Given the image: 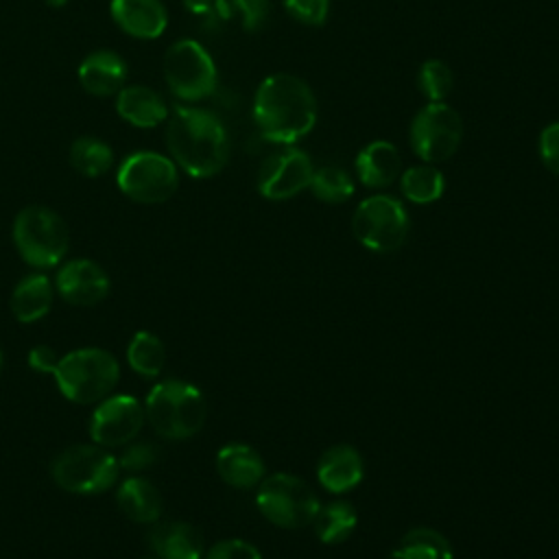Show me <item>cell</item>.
<instances>
[{
	"label": "cell",
	"instance_id": "32",
	"mask_svg": "<svg viewBox=\"0 0 559 559\" xmlns=\"http://www.w3.org/2000/svg\"><path fill=\"white\" fill-rule=\"evenodd\" d=\"M159 456V450L155 443L151 441H131L127 445H122V452L118 454V465L120 469L127 472H144L148 469Z\"/></svg>",
	"mask_w": 559,
	"mask_h": 559
},
{
	"label": "cell",
	"instance_id": "30",
	"mask_svg": "<svg viewBox=\"0 0 559 559\" xmlns=\"http://www.w3.org/2000/svg\"><path fill=\"white\" fill-rule=\"evenodd\" d=\"M417 85H419V92L428 98V103L445 100V96L452 92V85H454L450 66L441 59L424 61L417 74Z\"/></svg>",
	"mask_w": 559,
	"mask_h": 559
},
{
	"label": "cell",
	"instance_id": "2",
	"mask_svg": "<svg viewBox=\"0 0 559 559\" xmlns=\"http://www.w3.org/2000/svg\"><path fill=\"white\" fill-rule=\"evenodd\" d=\"M251 114L262 138L290 146L312 131L317 98L304 79L277 72L258 85Z\"/></svg>",
	"mask_w": 559,
	"mask_h": 559
},
{
	"label": "cell",
	"instance_id": "39",
	"mask_svg": "<svg viewBox=\"0 0 559 559\" xmlns=\"http://www.w3.org/2000/svg\"><path fill=\"white\" fill-rule=\"evenodd\" d=\"M223 4H225V0H216V13H218V15L223 13Z\"/></svg>",
	"mask_w": 559,
	"mask_h": 559
},
{
	"label": "cell",
	"instance_id": "11",
	"mask_svg": "<svg viewBox=\"0 0 559 559\" xmlns=\"http://www.w3.org/2000/svg\"><path fill=\"white\" fill-rule=\"evenodd\" d=\"M411 148L426 162H445L456 153L463 140V120L445 100L424 105L411 122Z\"/></svg>",
	"mask_w": 559,
	"mask_h": 559
},
{
	"label": "cell",
	"instance_id": "38",
	"mask_svg": "<svg viewBox=\"0 0 559 559\" xmlns=\"http://www.w3.org/2000/svg\"><path fill=\"white\" fill-rule=\"evenodd\" d=\"M48 7H52V9H59V7H63V4H68V0H44Z\"/></svg>",
	"mask_w": 559,
	"mask_h": 559
},
{
	"label": "cell",
	"instance_id": "6",
	"mask_svg": "<svg viewBox=\"0 0 559 559\" xmlns=\"http://www.w3.org/2000/svg\"><path fill=\"white\" fill-rule=\"evenodd\" d=\"M120 474L118 456L98 443H76L61 450L50 463L52 480L79 496L103 493L116 485Z\"/></svg>",
	"mask_w": 559,
	"mask_h": 559
},
{
	"label": "cell",
	"instance_id": "10",
	"mask_svg": "<svg viewBox=\"0 0 559 559\" xmlns=\"http://www.w3.org/2000/svg\"><path fill=\"white\" fill-rule=\"evenodd\" d=\"M164 79L179 100L197 103L216 90L218 74L214 59L199 41L179 39L164 55Z\"/></svg>",
	"mask_w": 559,
	"mask_h": 559
},
{
	"label": "cell",
	"instance_id": "36",
	"mask_svg": "<svg viewBox=\"0 0 559 559\" xmlns=\"http://www.w3.org/2000/svg\"><path fill=\"white\" fill-rule=\"evenodd\" d=\"M57 362H59V356H57V352H55L50 345H35V347H31V352H28V367H31L33 371L50 373V376H52Z\"/></svg>",
	"mask_w": 559,
	"mask_h": 559
},
{
	"label": "cell",
	"instance_id": "35",
	"mask_svg": "<svg viewBox=\"0 0 559 559\" xmlns=\"http://www.w3.org/2000/svg\"><path fill=\"white\" fill-rule=\"evenodd\" d=\"M537 148H539V157H542L544 166L550 173L559 175V120L550 122L542 129Z\"/></svg>",
	"mask_w": 559,
	"mask_h": 559
},
{
	"label": "cell",
	"instance_id": "20",
	"mask_svg": "<svg viewBox=\"0 0 559 559\" xmlns=\"http://www.w3.org/2000/svg\"><path fill=\"white\" fill-rule=\"evenodd\" d=\"M356 175L367 188H386L402 175V157L386 140H373L356 155Z\"/></svg>",
	"mask_w": 559,
	"mask_h": 559
},
{
	"label": "cell",
	"instance_id": "33",
	"mask_svg": "<svg viewBox=\"0 0 559 559\" xmlns=\"http://www.w3.org/2000/svg\"><path fill=\"white\" fill-rule=\"evenodd\" d=\"M284 9L306 26H319L330 13V0H284Z\"/></svg>",
	"mask_w": 559,
	"mask_h": 559
},
{
	"label": "cell",
	"instance_id": "34",
	"mask_svg": "<svg viewBox=\"0 0 559 559\" xmlns=\"http://www.w3.org/2000/svg\"><path fill=\"white\" fill-rule=\"evenodd\" d=\"M205 559H262V555L245 539H223L207 550Z\"/></svg>",
	"mask_w": 559,
	"mask_h": 559
},
{
	"label": "cell",
	"instance_id": "19",
	"mask_svg": "<svg viewBox=\"0 0 559 559\" xmlns=\"http://www.w3.org/2000/svg\"><path fill=\"white\" fill-rule=\"evenodd\" d=\"M317 478L321 487L332 493H345L354 489L362 480V459L358 450L347 443L325 450L317 465Z\"/></svg>",
	"mask_w": 559,
	"mask_h": 559
},
{
	"label": "cell",
	"instance_id": "40",
	"mask_svg": "<svg viewBox=\"0 0 559 559\" xmlns=\"http://www.w3.org/2000/svg\"><path fill=\"white\" fill-rule=\"evenodd\" d=\"M0 367H2V349H0Z\"/></svg>",
	"mask_w": 559,
	"mask_h": 559
},
{
	"label": "cell",
	"instance_id": "18",
	"mask_svg": "<svg viewBox=\"0 0 559 559\" xmlns=\"http://www.w3.org/2000/svg\"><path fill=\"white\" fill-rule=\"evenodd\" d=\"M116 111L138 129H153L168 118V105L159 92L148 85H124L116 94Z\"/></svg>",
	"mask_w": 559,
	"mask_h": 559
},
{
	"label": "cell",
	"instance_id": "22",
	"mask_svg": "<svg viewBox=\"0 0 559 559\" xmlns=\"http://www.w3.org/2000/svg\"><path fill=\"white\" fill-rule=\"evenodd\" d=\"M116 502L120 511L138 524H155L162 518V493L159 489L142 476H129L118 485Z\"/></svg>",
	"mask_w": 559,
	"mask_h": 559
},
{
	"label": "cell",
	"instance_id": "24",
	"mask_svg": "<svg viewBox=\"0 0 559 559\" xmlns=\"http://www.w3.org/2000/svg\"><path fill=\"white\" fill-rule=\"evenodd\" d=\"M127 362L144 380H155L162 376L166 365V349L162 338L148 330L135 332L127 345Z\"/></svg>",
	"mask_w": 559,
	"mask_h": 559
},
{
	"label": "cell",
	"instance_id": "16",
	"mask_svg": "<svg viewBox=\"0 0 559 559\" xmlns=\"http://www.w3.org/2000/svg\"><path fill=\"white\" fill-rule=\"evenodd\" d=\"M124 79L127 61L114 50H94L79 66V83L94 96H116Z\"/></svg>",
	"mask_w": 559,
	"mask_h": 559
},
{
	"label": "cell",
	"instance_id": "5",
	"mask_svg": "<svg viewBox=\"0 0 559 559\" xmlns=\"http://www.w3.org/2000/svg\"><path fill=\"white\" fill-rule=\"evenodd\" d=\"M13 245L33 269H52L70 249V231L55 210L28 205L13 221Z\"/></svg>",
	"mask_w": 559,
	"mask_h": 559
},
{
	"label": "cell",
	"instance_id": "21",
	"mask_svg": "<svg viewBox=\"0 0 559 559\" xmlns=\"http://www.w3.org/2000/svg\"><path fill=\"white\" fill-rule=\"evenodd\" d=\"M216 472L227 485L251 489L264 478V461L247 443H227L216 452Z\"/></svg>",
	"mask_w": 559,
	"mask_h": 559
},
{
	"label": "cell",
	"instance_id": "17",
	"mask_svg": "<svg viewBox=\"0 0 559 559\" xmlns=\"http://www.w3.org/2000/svg\"><path fill=\"white\" fill-rule=\"evenodd\" d=\"M148 546L157 559H203V537L199 528L181 520L155 522L148 533Z\"/></svg>",
	"mask_w": 559,
	"mask_h": 559
},
{
	"label": "cell",
	"instance_id": "8",
	"mask_svg": "<svg viewBox=\"0 0 559 559\" xmlns=\"http://www.w3.org/2000/svg\"><path fill=\"white\" fill-rule=\"evenodd\" d=\"M116 183L131 201L153 205L168 201L179 186L177 164L155 151H135L122 159Z\"/></svg>",
	"mask_w": 559,
	"mask_h": 559
},
{
	"label": "cell",
	"instance_id": "29",
	"mask_svg": "<svg viewBox=\"0 0 559 559\" xmlns=\"http://www.w3.org/2000/svg\"><path fill=\"white\" fill-rule=\"evenodd\" d=\"M308 188L319 201L345 203L354 194V179L338 166H321L314 168Z\"/></svg>",
	"mask_w": 559,
	"mask_h": 559
},
{
	"label": "cell",
	"instance_id": "31",
	"mask_svg": "<svg viewBox=\"0 0 559 559\" xmlns=\"http://www.w3.org/2000/svg\"><path fill=\"white\" fill-rule=\"evenodd\" d=\"M231 13L240 15L245 31H258L271 15V0H225L221 17H231Z\"/></svg>",
	"mask_w": 559,
	"mask_h": 559
},
{
	"label": "cell",
	"instance_id": "15",
	"mask_svg": "<svg viewBox=\"0 0 559 559\" xmlns=\"http://www.w3.org/2000/svg\"><path fill=\"white\" fill-rule=\"evenodd\" d=\"M114 22L135 39H157L168 26L162 0H111Z\"/></svg>",
	"mask_w": 559,
	"mask_h": 559
},
{
	"label": "cell",
	"instance_id": "1",
	"mask_svg": "<svg viewBox=\"0 0 559 559\" xmlns=\"http://www.w3.org/2000/svg\"><path fill=\"white\" fill-rule=\"evenodd\" d=\"M170 159L190 177L218 175L229 159V135L216 114L194 105H177L166 118Z\"/></svg>",
	"mask_w": 559,
	"mask_h": 559
},
{
	"label": "cell",
	"instance_id": "23",
	"mask_svg": "<svg viewBox=\"0 0 559 559\" xmlns=\"http://www.w3.org/2000/svg\"><path fill=\"white\" fill-rule=\"evenodd\" d=\"M52 282L44 273L22 277L11 293V312L20 323H35L52 308Z\"/></svg>",
	"mask_w": 559,
	"mask_h": 559
},
{
	"label": "cell",
	"instance_id": "14",
	"mask_svg": "<svg viewBox=\"0 0 559 559\" xmlns=\"http://www.w3.org/2000/svg\"><path fill=\"white\" fill-rule=\"evenodd\" d=\"M55 288L72 306H96L109 295V277L94 260L76 258L57 271Z\"/></svg>",
	"mask_w": 559,
	"mask_h": 559
},
{
	"label": "cell",
	"instance_id": "27",
	"mask_svg": "<svg viewBox=\"0 0 559 559\" xmlns=\"http://www.w3.org/2000/svg\"><path fill=\"white\" fill-rule=\"evenodd\" d=\"M400 188L402 194L417 205H426L437 201L445 190L443 173L435 164H417L406 168L400 175Z\"/></svg>",
	"mask_w": 559,
	"mask_h": 559
},
{
	"label": "cell",
	"instance_id": "12",
	"mask_svg": "<svg viewBox=\"0 0 559 559\" xmlns=\"http://www.w3.org/2000/svg\"><path fill=\"white\" fill-rule=\"evenodd\" d=\"M144 419V404L138 397L129 393H114L96 404L87 428L94 443L114 450L131 443L140 435Z\"/></svg>",
	"mask_w": 559,
	"mask_h": 559
},
{
	"label": "cell",
	"instance_id": "37",
	"mask_svg": "<svg viewBox=\"0 0 559 559\" xmlns=\"http://www.w3.org/2000/svg\"><path fill=\"white\" fill-rule=\"evenodd\" d=\"M183 4L190 13H197V15L216 11V0H183Z\"/></svg>",
	"mask_w": 559,
	"mask_h": 559
},
{
	"label": "cell",
	"instance_id": "13",
	"mask_svg": "<svg viewBox=\"0 0 559 559\" xmlns=\"http://www.w3.org/2000/svg\"><path fill=\"white\" fill-rule=\"evenodd\" d=\"M314 166L310 157L293 146L269 155L258 170V192L269 201L297 197L310 186Z\"/></svg>",
	"mask_w": 559,
	"mask_h": 559
},
{
	"label": "cell",
	"instance_id": "26",
	"mask_svg": "<svg viewBox=\"0 0 559 559\" xmlns=\"http://www.w3.org/2000/svg\"><path fill=\"white\" fill-rule=\"evenodd\" d=\"M356 522H358V518H356L354 507L345 500H334V502L319 507V511L312 520V526H314L319 542L341 544L352 535V531L356 528Z\"/></svg>",
	"mask_w": 559,
	"mask_h": 559
},
{
	"label": "cell",
	"instance_id": "25",
	"mask_svg": "<svg viewBox=\"0 0 559 559\" xmlns=\"http://www.w3.org/2000/svg\"><path fill=\"white\" fill-rule=\"evenodd\" d=\"M393 559H452L450 542L435 528H411L391 550Z\"/></svg>",
	"mask_w": 559,
	"mask_h": 559
},
{
	"label": "cell",
	"instance_id": "4",
	"mask_svg": "<svg viewBox=\"0 0 559 559\" xmlns=\"http://www.w3.org/2000/svg\"><path fill=\"white\" fill-rule=\"evenodd\" d=\"M52 378L66 400L74 404H98L114 393L120 380V365L103 347H81L59 356Z\"/></svg>",
	"mask_w": 559,
	"mask_h": 559
},
{
	"label": "cell",
	"instance_id": "3",
	"mask_svg": "<svg viewBox=\"0 0 559 559\" xmlns=\"http://www.w3.org/2000/svg\"><path fill=\"white\" fill-rule=\"evenodd\" d=\"M144 413L155 432L170 441L190 439L197 435L207 417V404L199 386L186 380L157 382L146 400Z\"/></svg>",
	"mask_w": 559,
	"mask_h": 559
},
{
	"label": "cell",
	"instance_id": "7",
	"mask_svg": "<svg viewBox=\"0 0 559 559\" xmlns=\"http://www.w3.org/2000/svg\"><path fill=\"white\" fill-rule=\"evenodd\" d=\"M255 507L275 526L301 528L312 524L321 502L299 476L277 472L260 480Z\"/></svg>",
	"mask_w": 559,
	"mask_h": 559
},
{
	"label": "cell",
	"instance_id": "9",
	"mask_svg": "<svg viewBox=\"0 0 559 559\" xmlns=\"http://www.w3.org/2000/svg\"><path fill=\"white\" fill-rule=\"evenodd\" d=\"M408 227L411 221L404 205L389 194L367 197L358 203L352 218L356 240L376 253L400 249L408 236Z\"/></svg>",
	"mask_w": 559,
	"mask_h": 559
},
{
	"label": "cell",
	"instance_id": "28",
	"mask_svg": "<svg viewBox=\"0 0 559 559\" xmlns=\"http://www.w3.org/2000/svg\"><path fill=\"white\" fill-rule=\"evenodd\" d=\"M70 164L83 177H100L114 164V151L107 142L94 135L76 138L70 146Z\"/></svg>",
	"mask_w": 559,
	"mask_h": 559
}]
</instances>
